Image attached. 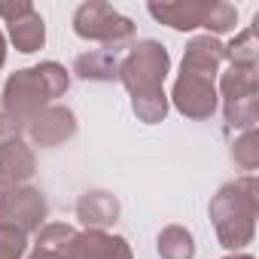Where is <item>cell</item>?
<instances>
[{
  "label": "cell",
  "mask_w": 259,
  "mask_h": 259,
  "mask_svg": "<svg viewBox=\"0 0 259 259\" xmlns=\"http://www.w3.org/2000/svg\"><path fill=\"white\" fill-rule=\"evenodd\" d=\"M73 70L76 76L82 79H95V82H110V79H119V58L113 49H95V52H85L73 61Z\"/></svg>",
  "instance_id": "15"
},
{
  "label": "cell",
  "mask_w": 259,
  "mask_h": 259,
  "mask_svg": "<svg viewBox=\"0 0 259 259\" xmlns=\"http://www.w3.org/2000/svg\"><path fill=\"white\" fill-rule=\"evenodd\" d=\"M235 25H238V10L232 4L213 0V7H210V13L204 19V28L210 34H229V31H235Z\"/></svg>",
  "instance_id": "21"
},
{
  "label": "cell",
  "mask_w": 259,
  "mask_h": 259,
  "mask_svg": "<svg viewBox=\"0 0 259 259\" xmlns=\"http://www.w3.org/2000/svg\"><path fill=\"white\" fill-rule=\"evenodd\" d=\"M25 128H28V135H31V141L37 147H58V144H64V141H70L76 135V116L67 107L49 104Z\"/></svg>",
  "instance_id": "8"
},
{
  "label": "cell",
  "mask_w": 259,
  "mask_h": 259,
  "mask_svg": "<svg viewBox=\"0 0 259 259\" xmlns=\"http://www.w3.org/2000/svg\"><path fill=\"white\" fill-rule=\"evenodd\" d=\"M107 259H132V247H128V241L119 238V235H113V244H110Z\"/></svg>",
  "instance_id": "25"
},
{
  "label": "cell",
  "mask_w": 259,
  "mask_h": 259,
  "mask_svg": "<svg viewBox=\"0 0 259 259\" xmlns=\"http://www.w3.org/2000/svg\"><path fill=\"white\" fill-rule=\"evenodd\" d=\"M171 101L186 119H210L220 98H217L213 79L195 76V73H180L171 89Z\"/></svg>",
  "instance_id": "7"
},
{
  "label": "cell",
  "mask_w": 259,
  "mask_h": 259,
  "mask_svg": "<svg viewBox=\"0 0 259 259\" xmlns=\"http://www.w3.org/2000/svg\"><path fill=\"white\" fill-rule=\"evenodd\" d=\"M210 7L213 0H165V4H150L147 13L174 31H192V28H204Z\"/></svg>",
  "instance_id": "9"
},
{
  "label": "cell",
  "mask_w": 259,
  "mask_h": 259,
  "mask_svg": "<svg viewBox=\"0 0 259 259\" xmlns=\"http://www.w3.org/2000/svg\"><path fill=\"white\" fill-rule=\"evenodd\" d=\"M223 113L232 128L250 132L259 122V73L256 67H229L220 79Z\"/></svg>",
  "instance_id": "4"
},
{
  "label": "cell",
  "mask_w": 259,
  "mask_h": 259,
  "mask_svg": "<svg viewBox=\"0 0 259 259\" xmlns=\"http://www.w3.org/2000/svg\"><path fill=\"white\" fill-rule=\"evenodd\" d=\"M132 110H135V116H138L141 122H147V125L162 122V119L168 116V95H165V89L132 98Z\"/></svg>",
  "instance_id": "19"
},
{
  "label": "cell",
  "mask_w": 259,
  "mask_h": 259,
  "mask_svg": "<svg viewBox=\"0 0 259 259\" xmlns=\"http://www.w3.org/2000/svg\"><path fill=\"white\" fill-rule=\"evenodd\" d=\"M76 217L85 226V232H104L119 220V198L101 189H92L85 195H79L76 201Z\"/></svg>",
  "instance_id": "12"
},
{
  "label": "cell",
  "mask_w": 259,
  "mask_h": 259,
  "mask_svg": "<svg viewBox=\"0 0 259 259\" xmlns=\"http://www.w3.org/2000/svg\"><path fill=\"white\" fill-rule=\"evenodd\" d=\"M159 256L162 259H192L195 256V238L183 226H165L159 232Z\"/></svg>",
  "instance_id": "16"
},
{
  "label": "cell",
  "mask_w": 259,
  "mask_h": 259,
  "mask_svg": "<svg viewBox=\"0 0 259 259\" xmlns=\"http://www.w3.org/2000/svg\"><path fill=\"white\" fill-rule=\"evenodd\" d=\"M7 25H10V40H13V46L19 52L31 55L37 49H43V43H46V25H43V16L37 10H31V13H25V16L13 19Z\"/></svg>",
  "instance_id": "14"
},
{
  "label": "cell",
  "mask_w": 259,
  "mask_h": 259,
  "mask_svg": "<svg viewBox=\"0 0 259 259\" xmlns=\"http://www.w3.org/2000/svg\"><path fill=\"white\" fill-rule=\"evenodd\" d=\"M73 31L82 40H95V43H104V46H119V43L135 37V22L125 19L122 13H116L110 4L92 0V4H82L73 13Z\"/></svg>",
  "instance_id": "5"
},
{
  "label": "cell",
  "mask_w": 259,
  "mask_h": 259,
  "mask_svg": "<svg viewBox=\"0 0 259 259\" xmlns=\"http://www.w3.org/2000/svg\"><path fill=\"white\" fill-rule=\"evenodd\" d=\"M226 61V46L217 40V37H195L189 40L186 52H183V70L180 73H195V76H207L213 79L220 73Z\"/></svg>",
  "instance_id": "11"
},
{
  "label": "cell",
  "mask_w": 259,
  "mask_h": 259,
  "mask_svg": "<svg viewBox=\"0 0 259 259\" xmlns=\"http://www.w3.org/2000/svg\"><path fill=\"white\" fill-rule=\"evenodd\" d=\"M22 122H16V119H10L7 113H0V150L4 147H10V144H16L19 138H22Z\"/></svg>",
  "instance_id": "23"
},
{
  "label": "cell",
  "mask_w": 259,
  "mask_h": 259,
  "mask_svg": "<svg viewBox=\"0 0 259 259\" xmlns=\"http://www.w3.org/2000/svg\"><path fill=\"white\" fill-rule=\"evenodd\" d=\"M25 250H28V235L10 226H0V259H22Z\"/></svg>",
  "instance_id": "22"
},
{
  "label": "cell",
  "mask_w": 259,
  "mask_h": 259,
  "mask_svg": "<svg viewBox=\"0 0 259 259\" xmlns=\"http://www.w3.org/2000/svg\"><path fill=\"white\" fill-rule=\"evenodd\" d=\"M113 235L107 232H73L52 259H107Z\"/></svg>",
  "instance_id": "13"
},
{
  "label": "cell",
  "mask_w": 259,
  "mask_h": 259,
  "mask_svg": "<svg viewBox=\"0 0 259 259\" xmlns=\"http://www.w3.org/2000/svg\"><path fill=\"white\" fill-rule=\"evenodd\" d=\"M226 58L232 61V67H256V61H259L256 31H253V28L241 31V34L226 46Z\"/></svg>",
  "instance_id": "18"
},
{
  "label": "cell",
  "mask_w": 259,
  "mask_h": 259,
  "mask_svg": "<svg viewBox=\"0 0 259 259\" xmlns=\"http://www.w3.org/2000/svg\"><path fill=\"white\" fill-rule=\"evenodd\" d=\"M168 70H171L168 49L156 40H144L119 61V82L128 89L132 98H138V95L159 92Z\"/></svg>",
  "instance_id": "3"
},
{
  "label": "cell",
  "mask_w": 259,
  "mask_h": 259,
  "mask_svg": "<svg viewBox=\"0 0 259 259\" xmlns=\"http://www.w3.org/2000/svg\"><path fill=\"white\" fill-rule=\"evenodd\" d=\"M232 159L241 171H256L259 168V135L256 128L244 132L235 144H232Z\"/></svg>",
  "instance_id": "20"
},
{
  "label": "cell",
  "mask_w": 259,
  "mask_h": 259,
  "mask_svg": "<svg viewBox=\"0 0 259 259\" xmlns=\"http://www.w3.org/2000/svg\"><path fill=\"white\" fill-rule=\"evenodd\" d=\"M70 85V73L58 61H43L37 67L16 70L4 85V113L28 125L52 98H61Z\"/></svg>",
  "instance_id": "2"
},
{
  "label": "cell",
  "mask_w": 259,
  "mask_h": 259,
  "mask_svg": "<svg viewBox=\"0 0 259 259\" xmlns=\"http://www.w3.org/2000/svg\"><path fill=\"white\" fill-rule=\"evenodd\" d=\"M76 229L73 226H64V223H46L40 232H37V241H34V259H52L61 244L73 235Z\"/></svg>",
  "instance_id": "17"
},
{
  "label": "cell",
  "mask_w": 259,
  "mask_h": 259,
  "mask_svg": "<svg viewBox=\"0 0 259 259\" xmlns=\"http://www.w3.org/2000/svg\"><path fill=\"white\" fill-rule=\"evenodd\" d=\"M4 61H7V40L0 34V67H4Z\"/></svg>",
  "instance_id": "26"
},
{
  "label": "cell",
  "mask_w": 259,
  "mask_h": 259,
  "mask_svg": "<svg viewBox=\"0 0 259 259\" xmlns=\"http://www.w3.org/2000/svg\"><path fill=\"white\" fill-rule=\"evenodd\" d=\"M37 171V159L34 150L22 141L10 144L0 150V195H7L13 189H19L25 180H31Z\"/></svg>",
  "instance_id": "10"
},
{
  "label": "cell",
  "mask_w": 259,
  "mask_h": 259,
  "mask_svg": "<svg viewBox=\"0 0 259 259\" xmlns=\"http://www.w3.org/2000/svg\"><path fill=\"white\" fill-rule=\"evenodd\" d=\"M46 213H49V207H46V198L40 189L19 186L7 195H0V226H10L22 235L40 232Z\"/></svg>",
  "instance_id": "6"
},
{
  "label": "cell",
  "mask_w": 259,
  "mask_h": 259,
  "mask_svg": "<svg viewBox=\"0 0 259 259\" xmlns=\"http://www.w3.org/2000/svg\"><path fill=\"white\" fill-rule=\"evenodd\" d=\"M226 259H253L250 253H232V256H226Z\"/></svg>",
  "instance_id": "27"
},
{
  "label": "cell",
  "mask_w": 259,
  "mask_h": 259,
  "mask_svg": "<svg viewBox=\"0 0 259 259\" xmlns=\"http://www.w3.org/2000/svg\"><path fill=\"white\" fill-rule=\"evenodd\" d=\"M31 259H34V256H31Z\"/></svg>",
  "instance_id": "28"
},
{
  "label": "cell",
  "mask_w": 259,
  "mask_h": 259,
  "mask_svg": "<svg viewBox=\"0 0 259 259\" xmlns=\"http://www.w3.org/2000/svg\"><path fill=\"white\" fill-rule=\"evenodd\" d=\"M210 220L217 238L226 250H241L256 235V213H259V183L253 174L238 177L210 198Z\"/></svg>",
  "instance_id": "1"
},
{
  "label": "cell",
  "mask_w": 259,
  "mask_h": 259,
  "mask_svg": "<svg viewBox=\"0 0 259 259\" xmlns=\"http://www.w3.org/2000/svg\"><path fill=\"white\" fill-rule=\"evenodd\" d=\"M31 10H34V4H28V0H0V19H7V22L25 16Z\"/></svg>",
  "instance_id": "24"
}]
</instances>
